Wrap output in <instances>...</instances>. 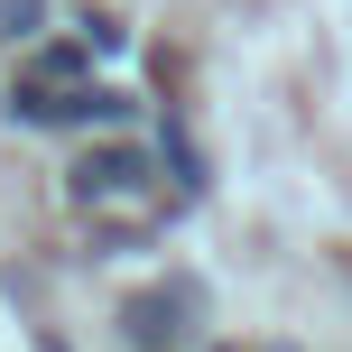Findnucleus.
I'll return each instance as SVG.
<instances>
[{"label": "nucleus", "mask_w": 352, "mask_h": 352, "mask_svg": "<svg viewBox=\"0 0 352 352\" xmlns=\"http://www.w3.org/2000/svg\"><path fill=\"white\" fill-rule=\"evenodd\" d=\"M74 204H84L93 223L111 232V241H140V232H158V223H167L176 195L158 186V167H148L140 148H93V158L74 167Z\"/></svg>", "instance_id": "nucleus-1"}, {"label": "nucleus", "mask_w": 352, "mask_h": 352, "mask_svg": "<svg viewBox=\"0 0 352 352\" xmlns=\"http://www.w3.org/2000/svg\"><path fill=\"white\" fill-rule=\"evenodd\" d=\"M176 316H186V287H167V297H140V306H130V343H140V352H167L176 334H186Z\"/></svg>", "instance_id": "nucleus-3"}, {"label": "nucleus", "mask_w": 352, "mask_h": 352, "mask_svg": "<svg viewBox=\"0 0 352 352\" xmlns=\"http://www.w3.org/2000/svg\"><path fill=\"white\" fill-rule=\"evenodd\" d=\"M84 65H93V47H47V56H37L28 74H37V84H74Z\"/></svg>", "instance_id": "nucleus-5"}, {"label": "nucleus", "mask_w": 352, "mask_h": 352, "mask_svg": "<svg viewBox=\"0 0 352 352\" xmlns=\"http://www.w3.org/2000/svg\"><path fill=\"white\" fill-rule=\"evenodd\" d=\"M10 111H19V121H121V93H102V84H37V74H28V84H19L10 93Z\"/></svg>", "instance_id": "nucleus-2"}, {"label": "nucleus", "mask_w": 352, "mask_h": 352, "mask_svg": "<svg viewBox=\"0 0 352 352\" xmlns=\"http://www.w3.org/2000/svg\"><path fill=\"white\" fill-rule=\"evenodd\" d=\"M158 158H167V176H176V195H195V186H204V158H195V140H186V130H167V140H158Z\"/></svg>", "instance_id": "nucleus-4"}]
</instances>
